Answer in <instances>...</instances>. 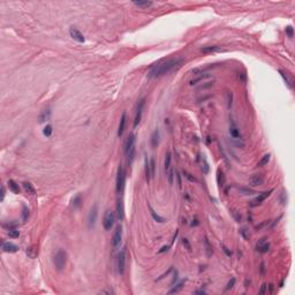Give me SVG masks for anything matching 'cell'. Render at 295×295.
<instances>
[{"label": "cell", "mask_w": 295, "mask_h": 295, "mask_svg": "<svg viewBox=\"0 0 295 295\" xmlns=\"http://www.w3.org/2000/svg\"><path fill=\"white\" fill-rule=\"evenodd\" d=\"M183 60L182 59H178V58H173V59H167V60H163L159 61L157 64H155L153 66L150 67L149 71H148V77L149 78H157L160 77L165 74H168L169 71H172L173 69H175V67L180 66V64H182Z\"/></svg>", "instance_id": "obj_1"}, {"label": "cell", "mask_w": 295, "mask_h": 295, "mask_svg": "<svg viewBox=\"0 0 295 295\" xmlns=\"http://www.w3.org/2000/svg\"><path fill=\"white\" fill-rule=\"evenodd\" d=\"M66 263H67V254L64 250H59L54 256V265H56L57 270H59V271L64 270Z\"/></svg>", "instance_id": "obj_2"}, {"label": "cell", "mask_w": 295, "mask_h": 295, "mask_svg": "<svg viewBox=\"0 0 295 295\" xmlns=\"http://www.w3.org/2000/svg\"><path fill=\"white\" fill-rule=\"evenodd\" d=\"M125 182H126V174H125L124 167L120 165V166H119V168H118V175H117V188H115L118 194L122 193L124 187H125Z\"/></svg>", "instance_id": "obj_3"}, {"label": "cell", "mask_w": 295, "mask_h": 295, "mask_svg": "<svg viewBox=\"0 0 295 295\" xmlns=\"http://www.w3.org/2000/svg\"><path fill=\"white\" fill-rule=\"evenodd\" d=\"M114 221H115V213L111 210H107L105 212V216H104V220H103V225H104V228L106 230H110L113 225H114Z\"/></svg>", "instance_id": "obj_4"}, {"label": "cell", "mask_w": 295, "mask_h": 295, "mask_svg": "<svg viewBox=\"0 0 295 295\" xmlns=\"http://www.w3.org/2000/svg\"><path fill=\"white\" fill-rule=\"evenodd\" d=\"M126 258H127V248L124 247L119 255H118V271L122 276L125 273V266H126Z\"/></svg>", "instance_id": "obj_5"}, {"label": "cell", "mask_w": 295, "mask_h": 295, "mask_svg": "<svg viewBox=\"0 0 295 295\" xmlns=\"http://www.w3.org/2000/svg\"><path fill=\"white\" fill-rule=\"evenodd\" d=\"M97 216H98V206L97 204H95L91 210H90V213L88 216V225H89V228H92L96 224V220H97Z\"/></svg>", "instance_id": "obj_6"}, {"label": "cell", "mask_w": 295, "mask_h": 295, "mask_svg": "<svg viewBox=\"0 0 295 295\" xmlns=\"http://www.w3.org/2000/svg\"><path fill=\"white\" fill-rule=\"evenodd\" d=\"M121 239H122V228H121V226H118L115 228L114 234H113V237H112V246H113V248L117 249L118 247H120Z\"/></svg>", "instance_id": "obj_7"}, {"label": "cell", "mask_w": 295, "mask_h": 295, "mask_svg": "<svg viewBox=\"0 0 295 295\" xmlns=\"http://www.w3.org/2000/svg\"><path fill=\"white\" fill-rule=\"evenodd\" d=\"M144 104H145V99H141L138 101V105H137V112H136V115H135V120H134V128H136L141 121V118H142V112H143V107H144Z\"/></svg>", "instance_id": "obj_8"}, {"label": "cell", "mask_w": 295, "mask_h": 295, "mask_svg": "<svg viewBox=\"0 0 295 295\" xmlns=\"http://www.w3.org/2000/svg\"><path fill=\"white\" fill-rule=\"evenodd\" d=\"M69 35H70V37H71L74 40H76V42H78V43H84V42H85V38H84L83 33H81L80 30H77L76 28H70V29H69Z\"/></svg>", "instance_id": "obj_9"}, {"label": "cell", "mask_w": 295, "mask_h": 295, "mask_svg": "<svg viewBox=\"0 0 295 295\" xmlns=\"http://www.w3.org/2000/svg\"><path fill=\"white\" fill-rule=\"evenodd\" d=\"M230 134L234 140H241V133L239 127L236 126V124L233 121V119H230Z\"/></svg>", "instance_id": "obj_10"}, {"label": "cell", "mask_w": 295, "mask_h": 295, "mask_svg": "<svg viewBox=\"0 0 295 295\" xmlns=\"http://www.w3.org/2000/svg\"><path fill=\"white\" fill-rule=\"evenodd\" d=\"M133 150H135V135L130 134L128 140H127V142H126V144H125V153H126V156L130 151H133Z\"/></svg>", "instance_id": "obj_11"}, {"label": "cell", "mask_w": 295, "mask_h": 295, "mask_svg": "<svg viewBox=\"0 0 295 295\" xmlns=\"http://www.w3.org/2000/svg\"><path fill=\"white\" fill-rule=\"evenodd\" d=\"M273 192V189H270L269 192H264V193H262V194H260L258 196L256 197L251 203V206H256V205H260V204H262V202L263 201H265L267 197L271 195V193Z\"/></svg>", "instance_id": "obj_12"}, {"label": "cell", "mask_w": 295, "mask_h": 295, "mask_svg": "<svg viewBox=\"0 0 295 295\" xmlns=\"http://www.w3.org/2000/svg\"><path fill=\"white\" fill-rule=\"evenodd\" d=\"M249 183H250V186H251V187H257V186H261V185L264 183V176H263L262 174H256V175H254V176L250 179Z\"/></svg>", "instance_id": "obj_13"}, {"label": "cell", "mask_w": 295, "mask_h": 295, "mask_svg": "<svg viewBox=\"0 0 295 295\" xmlns=\"http://www.w3.org/2000/svg\"><path fill=\"white\" fill-rule=\"evenodd\" d=\"M2 250L5 253H16L19 250V247L15 246L12 242H3L2 243Z\"/></svg>", "instance_id": "obj_14"}, {"label": "cell", "mask_w": 295, "mask_h": 295, "mask_svg": "<svg viewBox=\"0 0 295 295\" xmlns=\"http://www.w3.org/2000/svg\"><path fill=\"white\" fill-rule=\"evenodd\" d=\"M126 122H127V114H126V112H124L122 115H121L120 124H119V129H118V136H119V137L124 134L125 127H126Z\"/></svg>", "instance_id": "obj_15"}, {"label": "cell", "mask_w": 295, "mask_h": 295, "mask_svg": "<svg viewBox=\"0 0 295 295\" xmlns=\"http://www.w3.org/2000/svg\"><path fill=\"white\" fill-rule=\"evenodd\" d=\"M256 249H257L260 253H262V254L267 253V251H269V249H270V243H269V242H265V241H264V239H263V240H261V241L257 243Z\"/></svg>", "instance_id": "obj_16"}, {"label": "cell", "mask_w": 295, "mask_h": 295, "mask_svg": "<svg viewBox=\"0 0 295 295\" xmlns=\"http://www.w3.org/2000/svg\"><path fill=\"white\" fill-rule=\"evenodd\" d=\"M117 214H118L119 220H122V219H124L125 209H124V202H122L121 199H119L118 203H117Z\"/></svg>", "instance_id": "obj_17"}, {"label": "cell", "mask_w": 295, "mask_h": 295, "mask_svg": "<svg viewBox=\"0 0 295 295\" xmlns=\"http://www.w3.org/2000/svg\"><path fill=\"white\" fill-rule=\"evenodd\" d=\"M26 253H27V256H28L29 258L33 260V258H36L37 255H38V248H37V246L33 244V246H30V247L27 248V251H26Z\"/></svg>", "instance_id": "obj_18"}, {"label": "cell", "mask_w": 295, "mask_h": 295, "mask_svg": "<svg viewBox=\"0 0 295 295\" xmlns=\"http://www.w3.org/2000/svg\"><path fill=\"white\" fill-rule=\"evenodd\" d=\"M158 143H159V131L156 129L152 133V135H151V146L152 148H157Z\"/></svg>", "instance_id": "obj_19"}, {"label": "cell", "mask_w": 295, "mask_h": 295, "mask_svg": "<svg viewBox=\"0 0 295 295\" xmlns=\"http://www.w3.org/2000/svg\"><path fill=\"white\" fill-rule=\"evenodd\" d=\"M279 73H280V75H281V77L284 78L285 83L287 84V87H288L289 89H293V81H292V78H291L285 71H283V70H279Z\"/></svg>", "instance_id": "obj_20"}, {"label": "cell", "mask_w": 295, "mask_h": 295, "mask_svg": "<svg viewBox=\"0 0 295 295\" xmlns=\"http://www.w3.org/2000/svg\"><path fill=\"white\" fill-rule=\"evenodd\" d=\"M22 186H23V189L29 194V195H36V189L33 188V186L30 183V182H23L22 183Z\"/></svg>", "instance_id": "obj_21"}, {"label": "cell", "mask_w": 295, "mask_h": 295, "mask_svg": "<svg viewBox=\"0 0 295 295\" xmlns=\"http://www.w3.org/2000/svg\"><path fill=\"white\" fill-rule=\"evenodd\" d=\"M149 210H150V213H151V216H152V218H153V220H155V221H157V223H165V221H166V220H165V218L160 217L159 214H157V213L155 212V210L152 209V206H151V205H149Z\"/></svg>", "instance_id": "obj_22"}, {"label": "cell", "mask_w": 295, "mask_h": 295, "mask_svg": "<svg viewBox=\"0 0 295 295\" xmlns=\"http://www.w3.org/2000/svg\"><path fill=\"white\" fill-rule=\"evenodd\" d=\"M8 187H9V190L13 192L14 194H20V188H19V185L14 181V180H9L8 181Z\"/></svg>", "instance_id": "obj_23"}, {"label": "cell", "mask_w": 295, "mask_h": 295, "mask_svg": "<svg viewBox=\"0 0 295 295\" xmlns=\"http://www.w3.org/2000/svg\"><path fill=\"white\" fill-rule=\"evenodd\" d=\"M133 3H134L135 6L142 7V8H148V7H150V6L153 5L152 1H148V0H145V1H133Z\"/></svg>", "instance_id": "obj_24"}, {"label": "cell", "mask_w": 295, "mask_h": 295, "mask_svg": "<svg viewBox=\"0 0 295 295\" xmlns=\"http://www.w3.org/2000/svg\"><path fill=\"white\" fill-rule=\"evenodd\" d=\"M50 117H51V111H50L49 108H47V110H44V111L42 112V114L39 115V122H44V121L49 120Z\"/></svg>", "instance_id": "obj_25"}, {"label": "cell", "mask_w": 295, "mask_h": 295, "mask_svg": "<svg viewBox=\"0 0 295 295\" xmlns=\"http://www.w3.org/2000/svg\"><path fill=\"white\" fill-rule=\"evenodd\" d=\"M201 51L203 53H209V52H218V51H224V50H221L219 46H206V47L201 49Z\"/></svg>", "instance_id": "obj_26"}, {"label": "cell", "mask_w": 295, "mask_h": 295, "mask_svg": "<svg viewBox=\"0 0 295 295\" xmlns=\"http://www.w3.org/2000/svg\"><path fill=\"white\" fill-rule=\"evenodd\" d=\"M185 281L186 280H182V281H180L176 286H174L169 292H168V294H175V293H179L181 289H182V287H183V285H185Z\"/></svg>", "instance_id": "obj_27"}, {"label": "cell", "mask_w": 295, "mask_h": 295, "mask_svg": "<svg viewBox=\"0 0 295 295\" xmlns=\"http://www.w3.org/2000/svg\"><path fill=\"white\" fill-rule=\"evenodd\" d=\"M145 179H146V182H150L151 169H150V162H148V158H145Z\"/></svg>", "instance_id": "obj_28"}, {"label": "cell", "mask_w": 295, "mask_h": 295, "mask_svg": "<svg viewBox=\"0 0 295 295\" xmlns=\"http://www.w3.org/2000/svg\"><path fill=\"white\" fill-rule=\"evenodd\" d=\"M171 160H172V157H171V152H167L166 156H165V171L168 172L169 171V167H171Z\"/></svg>", "instance_id": "obj_29"}, {"label": "cell", "mask_w": 295, "mask_h": 295, "mask_svg": "<svg viewBox=\"0 0 295 295\" xmlns=\"http://www.w3.org/2000/svg\"><path fill=\"white\" fill-rule=\"evenodd\" d=\"M270 158H271V155H270V153H267V155L263 156L262 159L258 162L257 166H258V167H262V166H264V165H266L267 163H269V162H270Z\"/></svg>", "instance_id": "obj_30"}, {"label": "cell", "mask_w": 295, "mask_h": 295, "mask_svg": "<svg viewBox=\"0 0 295 295\" xmlns=\"http://www.w3.org/2000/svg\"><path fill=\"white\" fill-rule=\"evenodd\" d=\"M204 244H205V251H206V255H208V256H211V255H212V247H211V244H210V242H209L208 237H205V239H204Z\"/></svg>", "instance_id": "obj_31"}, {"label": "cell", "mask_w": 295, "mask_h": 295, "mask_svg": "<svg viewBox=\"0 0 295 295\" xmlns=\"http://www.w3.org/2000/svg\"><path fill=\"white\" fill-rule=\"evenodd\" d=\"M8 235H9V237H12V239H17V237L20 236V232L16 230V228H9V230H8Z\"/></svg>", "instance_id": "obj_32"}, {"label": "cell", "mask_w": 295, "mask_h": 295, "mask_svg": "<svg viewBox=\"0 0 295 295\" xmlns=\"http://www.w3.org/2000/svg\"><path fill=\"white\" fill-rule=\"evenodd\" d=\"M217 181H218V185L219 186H224V182H225V176L223 174V172L218 171L217 172Z\"/></svg>", "instance_id": "obj_33"}, {"label": "cell", "mask_w": 295, "mask_h": 295, "mask_svg": "<svg viewBox=\"0 0 295 295\" xmlns=\"http://www.w3.org/2000/svg\"><path fill=\"white\" fill-rule=\"evenodd\" d=\"M52 131H53L52 126H51V125H46V126L44 127V129H43V134H44L46 137H50V136L52 135Z\"/></svg>", "instance_id": "obj_34"}, {"label": "cell", "mask_w": 295, "mask_h": 295, "mask_svg": "<svg viewBox=\"0 0 295 295\" xmlns=\"http://www.w3.org/2000/svg\"><path fill=\"white\" fill-rule=\"evenodd\" d=\"M28 217H29V210L26 205H23V208H22V219H23V221H27Z\"/></svg>", "instance_id": "obj_35"}, {"label": "cell", "mask_w": 295, "mask_h": 295, "mask_svg": "<svg viewBox=\"0 0 295 295\" xmlns=\"http://www.w3.org/2000/svg\"><path fill=\"white\" fill-rule=\"evenodd\" d=\"M206 77H210V74L201 75L199 77H197V78H195V80H192V81H190V85H194V84H196L197 82H199V81H202V80H204V78H206Z\"/></svg>", "instance_id": "obj_36"}, {"label": "cell", "mask_w": 295, "mask_h": 295, "mask_svg": "<svg viewBox=\"0 0 295 295\" xmlns=\"http://www.w3.org/2000/svg\"><path fill=\"white\" fill-rule=\"evenodd\" d=\"M150 169H151V178H153L155 173H156V163H155L153 158L150 159Z\"/></svg>", "instance_id": "obj_37"}, {"label": "cell", "mask_w": 295, "mask_h": 295, "mask_svg": "<svg viewBox=\"0 0 295 295\" xmlns=\"http://www.w3.org/2000/svg\"><path fill=\"white\" fill-rule=\"evenodd\" d=\"M73 206L76 209V208H78L80 205H81V196H76L73 198Z\"/></svg>", "instance_id": "obj_38"}, {"label": "cell", "mask_w": 295, "mask_h": 295, "mask_svg": "<svg viewBox=\"0 0 295 295\" xmlns=\"http://www.w3.org/2000/svg\"><path fill=\"white\" fill-rule=\"evenodd\" d=\"M234 285H235V278H232L230 281H228V284H227V286H226V291H230V289H232L233 287H234Z\"/></svg>", "instance_id": "obj_39"}, {"label": "cell", "mask_w": 295, "mask_h": 295, "mask_svg": "<svg viewBox=\"0 0 295 295\" xmlns=\"http://www.w3.org/2000/svg\"><path fill=\"white\" fill-rule=\"evenodd\" d=\"M286 33L288 35L289 38H293V37H294V30H293V28H292L291 26H288V27L286 28Z\"/></svg>", "instance_id": "obj_40"}, {"label": "cell", "mask_w": 295, "mask_h": 295, "mask_svg": "<svg viewBox=\"0 0 295 295\" xmlns=\"http://www.w3.org/2000/svg\"><path fill=\"white\" fill-rule=\"evenodd\" d=\"M241 193H243V195H253L254 194V190L251 189H244V188H240L239 189Z\"/></svg>", "instance_id": "obj_41"}, {"label": "cell", "mask_w": 295, "mask_h": 295, "mask_svg": "<svg viewBox=\"0 0 295 295\" xmlns=\"http://www.w3.org/2000/svg\"><path fill=\"white\" fill-rule=\"evenodd\" d=\"M240 234H241L246 240L249 239V233H248V230H246V228H241V230H240Z\"/></svg>", "instance_id": "obj_42"}, {"label": "cell", "mask_w": 295, "mask_h": 295, "mask_svg": "<svg viewBox=\"0 0 295 295\" xmlns=\"http://www.w3.org/2000/svg\"><path fill=\"white\" fill-rule=\"evenodd\" d=\"M183 174H185V176H186L189 181H192V182H197V180L194 176H192V174H189V173H187V172H183Z\"/></svg>", "instance_id": "obj_43"}, {"label": "cell", "mask_w": 295, "mask_h": 295, "mask_svg": "<svg viewBox=\"0 0 295 295\" xmlns=\"http://www.w3.org/2000/svg\"><path fill=\"white\" fill-rule=\"evenodd\" d=\"M182 243H183V246H185L188 250H190V249H192V247H190V243H189L188 239H183V240H182Z\"/></svg>", "instance_id": "obj_44"}, {"label": "cell", "mask_w": 295, "mask_h": 295, "mask_svg": "<svg viewBox=\"0 0 295 295\" xmlns=\"http://www.w3.org/2000/svg\"><path fill=\"white\" fill-rule=\"evenodd\" d=\"M266 288H267V285L266 284H263L262 287H261V291H260V294L261 295H264L266 293Z\"/></svg>", "instance_id": "obj_45"}, {"label": "cell", "mask_w": 295, "mask_h": 295, "mask_svg": "<svg viewBox=\"0 0 295 295\" xmlns=\"http://www.w3.org/2000/svg\"><path fill=\"white\" fill-rule=\"evenodd\" d=\"M233 214H234V217H235L236 221H239V223H240V221H241V218H242V217H241V214H239V213H237V211H234V212H233Z\"/></svg>", "instance_id": "obj_46"}, {"label": "cell", "mask_w": 295, "mask_h": 295, "mask_svg": "<svg viewBox=\"0 0 295 295\" xmlns=\"http://www.w3.org/2000/svg\"><path fill=\"white\" fill-rule=\"evenodd\" d=\"M221 248H223V250L226 253V255H227V256H230V255H232V253L228 250V248H227L226 246H224V244H223V246H221Z\"/></svg>", "instance_id": "obj_47"}, {"label": "cell", "mask_w": 295, "mask_h": 295, "mask_svg": "<svg viewBox=\"0 0 295 295\" xmlns=\"http://www.w3.org/2000/svg\"><path fill=\"white\" fill-rule=\"evenodd\" d=\"M169 247H171V246H164V247H163V248L159 250V254H162V253H165V251H167V250L169 249Z\"/></svg>", "instance_id": "obj_48"}, {"label": "cell", "mask_w": 295, "mask_h": 295, "mask_svg": "<svg viewBox=\"0 0 295 295\" xmlns=\"http://www.w3.org/2000/svg\"><path fill=\"white\" fill-rule=\"evenodd\" d=\"M176 179H178V185H179V188H181V176L179 173H176Z\"/></svg>", "instance_id": "obj_49"}, {"label": "cell", "mask_w": 295, "mask_h": 295, "mask_svg": "<svg viewBox=\"0 0 295 295\" xmlns=\"http://www.w3.org/2000/svg\"><path fill=\"white\" fill-rule=\"evenodd\" d=\"M3 198H5V187L2 186V187H1V198H0V199L3 201Z\"/></svg>", "instance_id": "obj_50"}, {"label": "cell", "mask_w": 295, "mask_h": 295, "mask_svg": "<svg viewBox=\"0 0 295 295\" xmlns=\"http://www.w3.org/2000/svg\"><path fill=\"white\" fill-rule=\"evenodd\" d=\"M232 106V92H228V107Z\"/></svg>", "instance_id": "obj_51"}, {"label": "cell", "mask_w": 295, "mask_h": 295, "mask_svg": "<svg viewBox=\"0 0 295 295\" xmlns=\"http://www.w3.org/2000/svg\"><path fill=\"white\" fill-rule=\"evenodd\" d=\"M173 178H174L173 172H171V173H169V183H171V185H173Z\"/></svg>", "instance_id": "obj_52"}, {"label": "cell", "mask_w": 295, "mask_h": 295, "mask_svg": "<svg viewBox=\"0 0 295 295\" xmlns=\"http://www.w3.org/2000/svg\"><path fill=\"white\" fill-rule=\"evenodd\" d=\"M99 293H100V294H113L112 291H100Z\"/></svg>", "instance_id": "obj_53"}, {"label": "cell", "mask_w": 295, "mask_h": 295, "mask_svg": "<svg viewBox=\"0 0 295 295\" xmlns=\"http://www.w3.org/2000/svg\"><path fill=\"white\" fill-rule=\"evenodd\" d=\"M199 223H198V220L197 219H195V220H193V223H192V226H197Z\"/></svg>", "instance_id": "obj_54"}, {"label": "cell", "mask_w": 295, "mask_h": 295, "mask_svg": "<svg viewBox=\"0 0 295 295\" xmlns=\"http://www.w3.org/2000/svg\"><path fill=\"white\" fill-rule=\"evenodd\" d=\"M205 293H206L205 291H196L195 292V294H205Z\"/></svg>", "instance_id": "obj_55"}, {"label": "cell", "mask_w": 295, "mask_h": 295, "mask_svg": "<svg viewBox=\"0 0 295 295\" xmlns=\"http://www.w3.org/2000/svg\"><path fill=\"white\" fill-rule=\"evenodd\" d=\"M264 270H265V267H264V264H261V272H262V274H264Z\"/></svg>", "instance_id": "obj_56"}, {"label": "cell", "mask_w": 295, "mask_h": 295, "mask_svg": "<svg viewBox=\"0 0 295 295\" xmlns=\"http://www.w3.org/2000/svg\"><path fill=\"white\" fill-rule=\"evenodd\" d=\"M269 287H270V293H273V285L271 284V285H269Z\"/></svg>", "instance_id": "obj_57"}]
</instances>
